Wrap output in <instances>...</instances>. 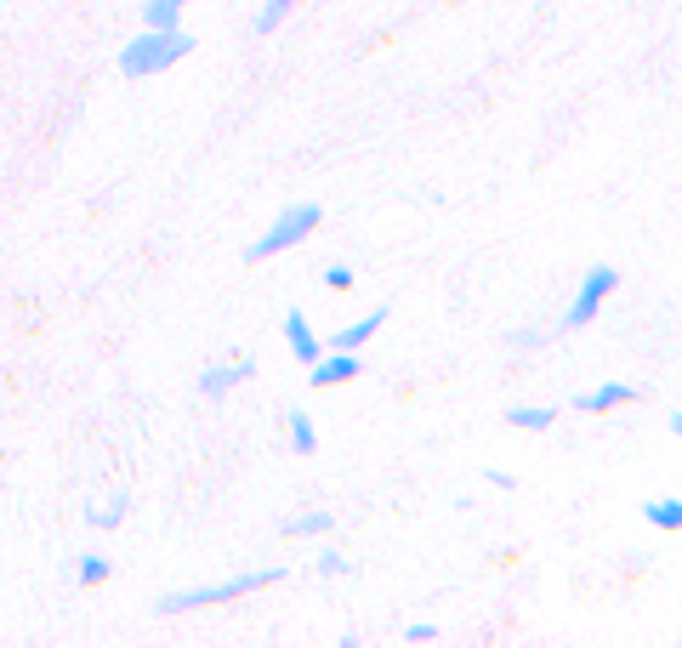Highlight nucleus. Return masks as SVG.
Wrapping results in <instances>:
<instances>
[{
    "instance_id": "15",
    "label": "nucleus",
    "mask_w": 682,
    "mask_h": 648,
    "mask_svg": "<svg viewBox=\"0 0 682 648\" xmlns=\"http://www.w3.org/2000/svg\"><path fill=\"white\" fill-rule=\"evenodd\" d=\"M290 7H297V0H268V7L257 12V29H262V34H273V29L290 18Z\"/></svg>"
},
{
    "instance_id": "5",
    "label": "nucleus",
    "mask_w": 682,
    "mask_h": 648,
    "mask_svg": "<svg viewBox=\"0 0 682 648\" xmlns=\"http://www.w3.org/2000/svg\"><path fill=\"white\" fill-rule=\"evenodd\" d=\"M359 376V353H341V347H324V353L308 365V381L313 387H335V381H348Z\"/></svg>"
},
{
    "instance_id": "11",
    "label": "nucleus",
    "mask_w": 682,
    "mask_h": 648,
    "mask_svg": "<svg viewBox=\"0 0 682 648\" xmlns=\"http://www.w3.org/2000/svg\"><path fill=\"white\" fill-rule=\"evenodd\" d=\"M335 529V512H302V518H284V535H330Z\"/></svg>"
},
{
    "instance_id": "12",
    "label": "nucleus",
    "mask_w": 682,
    "mask_h": 648,
    "mask_svg": "<svg viewBox=\"0 0 682 648\" xmlns=\"http://www.w3.org/2000/svg\"><path fill=\"white\" fill-rule=\"evenodd\" d=\"M507 421H512V427H523V432H541V427H552V421H558V410H546V405H518Z\"/></svg>"
},
{
    "instance_id": "10",
    "label": "nucleus",
    "mask_w": 682,
    "mask_h": 648,
    "mask_svg": "<svg viewBox=\"0 0 682 648\" xmlns=\"http://www.w3.org/2000/svg\"><path fill=\"white\" fill-rule=\"evenodd\" d=\"M182 7L188 0H149V7H142V29H177Z\"/></svg>"
},
{
    "instance_id": "2",
    "label": "nucleus",
    "mask_w": 682,
    "mask_h": 648,
    "mask_svg": "<svg viewBox=\"0 0 682 648\" xmlns=\"http://www.w3.org/2000/svg\"><path fill=\"white\" fill-rule=\"evenodd\" d=\"M284 569H251V575H233V580H217V586H193V591H166L160 597V615H188V609H205V604H233V597H251L262 586H279Z\"/></svg>"
},
{
    "instance_id": "3",
    "label": "nucleus",
    "mask_w": 682,
    "mask_h": 648,
    "mask_svg": "<svg viewBox=\"0 0 682 648\" xmlns=\"http://www.w3.org/2000/svg\"><path fill=\"white\" fill-rule=\"evenodd\" d=\"M319 228V206H308V199H302V206H284L273 222H268V233L262 239H251V262H268V257H284V251H297V245L308 239Z\"/></svg>"
},
{
    "instance_id": "4",
    "label": "nucleus",
    "mask_w": 682,
    "mask_h": 648,
    "mask_svg": "<svg viewBox=\"0 0 682 648\" xmlns=\"http://www.w3.org/2000/svg\"><path fill=\"white\" fill-rule=\"evenodd\" d=\"M614 285H620V273L609 268V262H598V268H586V279H580V290H574V302H569V313H563V330H586L598 313H603V302L614 296Z\"/></svg>"
},
{
    "instance_id": "20",
    "label": "nucleus",
    "mask_w": 682,
    "mask_h": 648,
    "mask_svg": "<svg viewBox=\"0 0 682 648\" xmlns=\"http://www.w3.org/2000/svg\"><path fill=\"white\" fill-rule=\"evenodd\" d=\"M404 637H410V642H432V637H438V631H432V626H427V620H415V626H410V631H404Z\"/></svg>"
},
{
    "instance_id": "7",
    "label": "nucleus",
    "mask_w": 682,
    "mask_h": 648,
    "mask_svg": "<svg viewBox=\"0 0 682 648\" xmlns=\"http://www.w3.org/2000/svg\"><path fill=\"white\" fill-rule=\"evenodd\" d=\"M631 392L625 381H603V387H592V392H580L574 398V410H586V416H603V410H620V405H631Z\"/></svg>"
},
{
    "instance_id": "16",
    "label": "nucleus",
    "mask_w": 682,
    "mask_h": 648,
    "mask_svg": "<svg viewBox=\"0 0 682 648\" xmlns=\"http://www.w3.org/2000/svg\"><path fill=\"white\" fill-rule=\"evenodd\" d=\"M126 507H131L126 495H114V507H97V512H91V529H120V524H126Z\"/></svg>"
},
{
    "instance_id": "18",
    "label": "nucleus",
    "mask_w": 682,
    "mask_h": 648,
    "mask_svg": "<svg viewBox=\"0 0 682 648\" xmlns=\"http://www.w3.org/2000/svg\"><path fill=\"white\" fill-rule=\"evenodd\" d=\"M324 285H330V290H353V268H348V262H330V268H324Z\"/></svg>"
},
{
    "instance_id": "6",
    "label": "nucleus",
    "mask_w": 682,
    "mask_h": 648,
    "mask_svg": "<svg viewBox=\"0 0 682 648\" xmlns=\"http://www.w3.org/2000/svg\"><path fill=\"white\" fill-rule=\"evenodd\" d=\"M284 341H290V353H297L302 365H313V359L324 353V341H319V330L308 325V313H302V308H290V313H284Z\"/></svg>"
},
{
    "instance_id": "1",
    "label": "nucleus",
    "mask_w": 682,
    "mask_h": 648,
    "mask_svg": "<svg viewBox=\"0 0 682 648\" xmlns=\"http://www.w3.org/2000/svg\"><path fill=\"white\" fill-rule=\"evenodd\" d=\"M193 52V34L188 29H142L126 52H120V74L126 80H149V74H160V69H171L177 58H188Z\"/></svg>"
},
{
    "instance_id": "17",
    "label": "nucleus",
    "mask_w": 682,
    "mask_h": 648,
    "mask_svg": "<svg viewBox=\"0 0 682 648\" xmlns=\"http://www.w3.org/2000/svg\"><path fill=\"white\" fill-rule=\"evenodd\" d=\"M109 580V558H80V586H103Z\"/></svg>"
},
{
    "instance_id": "13",
    "label": "nucleus",
    "mask_w": 682,
    "mask_h": 648,
    "mask_svg": "<svg viewBox=\"0 0 682 648\" xmlns=\"http://www.w3.org/2000/svg\"><path fill=\"white\" fill-rule=\"evenodd\" d=\"M643 518H649L654 529H682V501H671V495H665V501H649Z\"/></svg>"
},
{
    "instance_id": "19",
    "label": "nucleus",
    "mask_w": 682,
    "mask_h": 648,
    "mask_svg": "<svg viewBox=\"0 0 682 648\" xmlns=\"http://www.w3.org/2000/svg\"><path fill=\"white\" fill-rule=\"evenodd\" d=\"M353 564L348 558H341V552H319V575H348Z\"/></svg>"
},
{
    "instance_id": "21",
    "label": "nucleus",
    "mask_w": 682,
    "mask_h": 648,
    "mask_svg": "<svg viewBox=\"0 0 682 648\" xmlns=\"http://www.w3.org/2000/svg\"><path fill=\"white\" fill-rule=\"evenodd\" d=\"M671 432H676V438H682V416H671Z\"/></svg>"
},
{
    "instance_id": "14",
    "label": "nucleus",
    "mask_w": 682,
    "mask_h": 648,
    "mask_svg": "<svg viewBox=\"0 0 682 648\" xmlns=\"http://www.w3.org/2000/svg\"><path fill=\"white\" fill-rule=\"evenodd\" d=\"M290 443H297V456H313L319 450V432H313V421L297 410V416H290Z\"/></svg>"
},
{
    "instance_id": "9",
    "label": "nucleus",
    "mask_w": 682,
    "mask_h": 648,
    "mask_svg": "<svg viewBox=\"0 0 682 648\" xmlns=\"http://www.w3.org/2000/svg\"><path fill=\"white\" fill-rule=\"evenodd\" d=\"M245 376H251V359H233V365H211L200 376V387H205V398H222V392H233Z\"/></svg>"
},
{
    "instance_id": "8",
    "label": "nucleus",
    "mask_w": 682,
    "mask_h": 648,
    "mask_svg": "<svg viewBox=\"0 0 682 648\" xmlns=\"http://www.w3.org/2000/svg\"><path fill=\"white\" fill-rule=\"evenodd\" d=\"M381 325H387V308H375V313H364V319H353L348 330H335V336H330L324 347H341V353H359V347H364V341H370V336H375Z\"/></svg>"
}]
</instances>
